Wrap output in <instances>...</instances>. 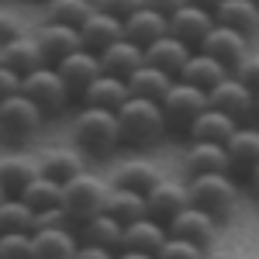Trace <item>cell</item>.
Listing matches in <instances>:
<instances>
[{
	"mask_svg": "<svg viewBox=\"0 0 259 259\" xmlns=\"http://www.w3.org/2000/svg\"><path fill=\"white\" fill-rule=\"evenodd\" d=\"M73 139L87 156H111L121 145L118 111L107 107H83L73 121Z\"/></svg>",
	"mask_w": 259,
	"mask_h": 259,
	"instance_id": "2",
	"label": "cell"
},
{
	"mask_svg": "<svg viewBox=\"0 0 259 259\" xmlns=\"http://www.w3.org/2000/svg\"><path fill=\"white\" fill-rule=\"evenodd\" d=\"M45 124L41 107L24 94H11L7 100H0V142L7 145H21L31 135H38V128Z\"/></svg>",
	"mask_w": 259,
	"mask_h": 259,
	"instance_id": "6",
	"label": "cell"
},
{
	"mask_svg": "<svg viewBox=\"0 0 259 259\" xmlns=\"http://www.w3.org/2000/svg\"><path fill=\"white\" fill-rule=\"evenodd\" d=\"M38 173L66 183V180L76 177V173H83V156L73 152V149H49L45 156H38Z\"/></svg>",
	"mask_w": 259,
	"mask_h": 259,
	"instance_id": "33",
	"label": "cell"
},
{
	"mask_svg": "<svg viewBox=\"0 0 259 259\" xmlns=\"http://www.w3.org/2000/svg\"><path fill=\"white\" fill-rule=\"evenodd\" d=\"M169 239V232H166V225L159 218H152V214H145V218H135L124 225V232H121V249H139V252H159V245Z\"/></svg>",
	"mask_w": 259,
	"mask_h": 259,
	"instance_id": "20",
	"label": "cell"
},
{
	"mask_svg": "<svg viewBox=\"0 0 259 259\" xmlns=\"http://www.w3.org/2000/svg\"><path fill=\"white\" fill-rule=\"evenodd\" d=\"M128 97H132L128 80L111 76V73H100L97 80H94V83H90V87L80 94L83 107H107V111H118V107H121Z\"/></svg>",
	"mask_w": 259,
	"mask_h": 259,
	"instance_id": "23",
	"label": "cell"
},
{
	"mask_svg": "<svg viewBox=\"0 0 259 259\" xmlns=\"http://www.w3.org/2000/svg\"><path fill=\"white\" fill-rule=\"evenodd\" d=\"M114 259H156V252H139V249H118Z\"/></svg>",
	"mask_w": 259,
	"mask_h": 259,
	"instance_id": "47",
	"label": "cell"
},
{
	"mask_svg": "<svg viewBox=\"0 0 259 259\" xmlns=\"http://www.w3.org/2000/svg\"><path fill=\"white\" fill-rule=\"evenodd\" d=\"M204 256H207L204 245H194V242L177 239V235H169L159 245V252H156V259H204Z\"/></svg>",
	"mask_w": 259,
	"mask_h": 259,
	"instance_id": "38",
	"label": "cell"
},
{
	"mask_svg": "<svg viewBox=\"0 0 259 259\" xmlns=\"http://www.w3.org/2000/svg\"><path fill=\"white\" fill-rule=\"evenodd\" d=\"M225 76H228V69H225L214 56H207V52L194 49L190 59L183 62V69H180L177 80H187V83H194V87H200V90H211V87L221 83Z\"/></svg>",
	"mask_w": 259,
	"mask_h": 259,
	"instance_id": "27",
	"label": "cell"
},
{
	"mask_svg": "<svg viewBox=\"0 0 259 259\" xmlns=\"http://www.w3.org/2000/svg\"><path fill=\"white\" fill-rule=\"evenodd\" d=\"M66 225H73V218L66 214V207H45V211H35V225H31V232H38V228H66Z\"/></svg>",
	"mask_w": 259,
	"mask_h": 259,
	"instance_id": "39",
	"label": "cell"
},
{
	"mask_svg": "<svg viewBox=\"0 0 259 259\" xmlns=\"http://www.w3.org/2000/svg\"><path fill=\"white\" fill-rule=\"evenodd\" d=\"M121 35H124L121 18L107 14V11H100V7H94V11H90V18L80 24V41H83V49H90V52L107 49V45H111V41H118Z\"/></svg>",
	"mask_w": 259,
	"mask_h": 259,
	"instance_id": "18",
	"label": "cell"
},
{
	"mask_svg": "<svg viewBox=\"0 0 259 259\" xmlns=\"http://www.w3.org/2000/svg\"><path fill=\"white\" fill-rule=\"evenodd\" d=\"M56 69H59L62 80H66V87H69L73 97H80L83 90L104 73V69H100V56H97V52H90V49H76V52L62 56V59L56 62Z\"/></svg>",
	"mask_w": 259,
	"mask_h": 259,
	"instance_id": "11",
	"label": "cell"
},
{
	"mask_svg": "<svg viewBox=\"0 0 259 259\" xmlns=\"http://www.w3.org/2000/svg\"><path fill=\"white\" fill-rule=\"evenodd\" d=\"M207 104L218 107V111H225L228 118H235L239 124L256 118V90L245 87L235 73H228L221 83H214V87L207 90Z\"/></svg>",
	"mask_w": 259,
	"mask_h": 259,
	"instance_id": "8",
	"label": "cell"
},
{
	"mask_svg": "<svg viewBox=\"0 0 259 259\" xmlns=\"http://www.w3.org/2000/svg\"><path fill=\"white\" fill-rule=\"evenodd\" d=\"M41 11H45V21H52V24L80 28L94 11V0H41Z\"/></svg>",
	"mask_w": 259,
	"mask_h": 259,
	"instance_id": "35",
	"label": "cell"
},
{
	"mask_svg": "<svg viewBox=\"0 0 259 259\" xmlns=\"http://www.w3.org/2000/svg\"><path fill=\"white\" fill-rule=\"evenodd\" d=\"M31 225H35V211L18 194H7L0 200V232H31Z\"/></svg>",
	"mask_w": 259,
	"mask_h": 259,
	"instance_id": "36",
	"label": "cell"
},
{
	"mask_svg": "<svg viewBox=\"0 0 259 259\" xmlns=\"http://www.w3.org/2000/svg\"><path fill=\"white\" fill-rule=\"evenodd\" d=\"M97 56H100V69H104V73L128 80L142 62H145V49H142L139 41H132V38H124V35H121V38L111 41L107 49H100Z\"/></svg>",
	"mask_w": 259,
	"mask_h": 259,
	"instance_id": "14",
	"label": "cell"
},
{
	"mask_svg": "<svg viewBox=\"0 0 259 259\" xmlns=\"http://www.w3.org/2000/svg\"><path fill=\"white\" fill-rule=\"evenodd\" d=\"M121 24H124V38L139 41L142 49H145L149 41L162 38V35L169 31V18H166V14H159L156 7H149V4H142L139 11H132L128 18L121 21Z\"/></svg>",
	"mask_w": 259,
	"mask_h": 259,
	"instance_id": "21",
	"label": "cell"
},
{
	"mask_svg": "<svg viewBox=\"0 0 259 259\" xmlns=\"http://www.w3.org/2000/svg\"><path fill=\"white\" fill-rule=\"evenodd\" d=\"M35 239V259H73L76 256V245L80 235H73V228H38L31 232Z\"/></svg>",
	"mask_w": 259,
	"mask_h": 259,
	"instance_id": "25",
	"label": "cell"
},
{
	"mask_svg": "<svg viewBox=\"0 0 259 259\" xmlns=\"http://www.w3.org/2000/svg\"><path fill=\"white\" fill-rule=\"evenodd\" d=\"M225 149H228L232 173H235V177H245V173L259 162V124H252V121L235 124V132L228 135Z\"/></svg>",
	"mask_w": 259,
	"mask_h": 259,
	"instance_id": "13",
	"label": "cell"
},
{
	"mask_svg": "<svg viewBox=\"0 0 259 259\" xmlns=\"http://www.w3.org/2000/svg\"><path fill=\"white\" fill-rule=\"evenodd\" d=\"M190 4H200V7H207V11H214L221 0H190Z\"/></svg>",
	"mask_w": 259,
	"mask_h": 259,
	"instance_id": "49",
	"label": "cell"
},
{
	"mask_svg": "<svg viewBox=\"0 0 259 259\" xmlns=\"http://www.w3.org/2000/svg\"><path fill=\"white\" fill-rule=\"evenodd\" d=\"M31 211H45V207H59L62 204V183L52 177H45V173H38V177L31 180L24 190L18 194Z\"/></svg>",
	"mask_w": 259,
	"mask_h": 259,
	"instance_id": "34",
	"label": "cell"
},
{
	"mask_svg": "<svg viewBox=\"0 0 259 259\" xmlns=\"http://www.w3.org/2000/svg\"><path fill=\"white\" fill-rule=\"evenodd\" d=\"M245 187H249V194L259 200V162L249 169V173H245Z\"/></svg>",
	"mask_w": 259,
	"mask_h": 259,
	"instance_id": "46",
	"label": "cell"
},
{
	"mask_svg": "<svg viewBox=\"0 0 259 259\" xmlns=\"http://www.w3.org/2000/svg\"><path fill=\"white\" fill-rule=\"evenodd\" d=\"M159 180H162L159 166L149 159H128L114 169V187H128V190H139V194H149Z\"/></svg>",
	"mask_w": 259,
	"mask_h": 259,
	"instance_id": "30",
	"label": "cell"
},
{
	"mask_svg": "<svg viewBox=\"0 0 259 259\" xmlns=\"http://www.w3.org/2000/svg\"><path fill=\"white\" fill-rule=\"evenodd\" d=\"M118 124H121V145H132V149H149L169 132L159 100H149V97L124 100L118 107Z\"/></svg>",
	"mask_w": 259,
	"mask_h": 259,
	"instance_id": "1",
	"label": "cell"
},
{
	"mask_svg": "<svg viewBox=\"0 0 259 259\" xmlns=\"http://www.w3.org/2000/svg\"><path fill=\"white\" fill-rule=\"evenodd\" d=\"M252 4H259V0H252Z\"/></svg>",
	"mask_w": 259,
	"mask_h": 259,
	"instance_id": "52",
	"label": "cell"
},
{
	"mask_svg": "<svg viewBox=\"0 0 259 259\" xmlns=\"http://www.w3.org/2000/svg\"><path fill=\"white\" fill-rule=\"evenodd\" d=\"M183 166L190 177L194 173H232L228 149L221 142H190L183 152Z\"/></svg>",
	"mask_w": 259,
	"mask_h": 259,
	"instance_id": "22",
	"label": "cell"
},
{
	"mask_svg": "<svg viewBox=\"0 0 259 259\" xmlns=\"http://www.w3.org/2000/svg\"><path fill=\"white\" fill-rule=\"evenodd\" d=\"M256 118H259V90H256Z\"/></svg>",
	"mask_w": 259,
	"mask_h": 259,
	"instance_id": "50",
	"label": "cell"
},
{
	"mask_svg": "<svg viewBox=\"0 0 259 259\" xmlns=\"http://www.w3.org/2000/svg\"><path fill=\"white\" fill-rule=\"evenodd\" d=\"M145 0H94V7H100V11H107V14H114V18H128L132 11H139Z\"/></svg>",
	"mask_w": 259,
	"mask_h": 259,
	"instance_id": "40",
	"label": "cell"
},
{
	"mask_svg": "<svg viewBox=\"0 0 259 259\" xmlns=\"http://www.w3.org/2000/svg\"><path fill=\"white\" fill-rule=\"evenodd\" d=\"M159 107L166 114L169 132H183L187 135V128L194 124V118L207 107V90H200V87H194L187 80H173V87L166 90V97L159 100Z\"/></svg>",
	"mask_w": 259,
	"mask_h": 259,
	"instance_id": "7",
	"label": "cell"
},
{
	"mask_svg": "<svg viewBox=\"0 0 259 259\" xmlns=\"http://www.w3.org/2000/svg\"><path fill=\"white\" fill-rule=\"evenodd\" d=\"M35 38H38V49H41V56H45V62H52V66L62 56L83 49L80 28H73V24H52V21H45L38 31H35Z\"/></svg>",
	"mask_w": 259,
	"mask_h": 259,
	"instance_id": "15",
	"label": "cell"
},
{
	"mask_svg": "<svg viewBox=\"0 0 259 259\" xmlns=\"http://www.w3.org/2000/svg\"><path fill=\"white\" fill-rule=\"evenodd\" d=\"M0 259H35L31 232H0Z\"/></svg>",
	"mask_w": 259,
	"mask_h": 259,
	"instance_id": "37",
	"label": "cell"
},
{
	"mask_svg": "<svg viewBox=\"0 0 259 259\" xmlns=\"http://www.w3.org/2000/svg\"><path fill=\"white\" fill-rule=\"evenodd\" d=\"M249 41L242 31H235V28H228V24H218L214 21V28L204 35V41H200L197 49L200 52H207V56H214V59L228 69V73H235L242 62L249 59Z\"/></svg>",
	"mask_w": 259,
	"mask_h": 259,
	"instance_id": "9",
	"label": "cell"
},
{
	"mask_svg": "<svg viewBox=\"0 0 259 259\" xmlns=\"http://www.w3.org/2000/svg\"><path fill=\"white\" fill-rule=\"evenodd\" d=\"M190 52H194V45H187V41L177 38L173 31H166L162 38H156V41L145 45V62L166 69L169 76H180V69H183V62L190 59Z\"/></svg>",
	"mask_w": 259,
	"mask_h": 259,
	"instance_id": "19",
	"label": "cell"
},
{
	"mask_svg": "<svg viewBox=\"0 0 259 259\" xmlns=\"http://www.w3.org/2000/svg\"><path fill=\"white\" fill-rule=\"evenodd\" d=\"M235 76H239L245 87H252V90H259V56H249V59L242 62L239 69H235Z\"/></svg>",
	"mask_w": 259,
	"mask_h": 259,
	"instance_id": "42",
	"label": "cell"
},
{
	"mask_svg": "<svg viewBox=\"0 0 259 259\" xmlns=\"http://www.w3.org/2000/svg\"><path fill=\"white\" fill-rule=\"evenodd\" d=\"M107 194H111V183L97 173H76L73 180H66L62 183V207H66V214L76 221H87L100 214L104 207H107Z\"/></svg>",
	"mask_w": 259,
	"mask_h": 259,
	"instance_id": "4",
	"label": "cell"
},
{
	"mask_svg": "<svg viewBox=\"0 0 259 259\" xmlns=\"http://www.w3.org/2000/svg\"><path fill=\"white\" fill-rule=\"evenodd\" d=\"M145 204H149V214L166 225L169 218H177V211L190 204V190H187V183H177V180H159L145 194Z\"/></svg>",
	"mask_w": 259,
	"mask_h": 259,
	"instance_id": "16",
	"label": "cell"
},
{
	"mask_svg": "<svg viewBox=\"0 0 259 259\" xmlns=\"http://www.w3.org/2000/svg\"><path fill=\"white\" fill-rule=\"evenodd\" d=\"M121 232L124 225L118 218H111L107 211H100L94 218L80 221V242H90V245H104V249H121Z\"/></svg>",
	"mask_w": 259,
	"mask_h": 259,
	"instance_id": "29",
	"label": "cell"
},
{
	"mask_svg": "<svg viewBox=\"0 0 259 259\" xmlns=\"http://www.w3.org/2000/svg\"><path fill=\"white\" fill-rule=\"evenodd\" d=\"M235 124H239L235 118H228L225 111H218V107L207 104L197 118H194V124L187 128V139L190 142H221V145H225L228 135L235 132Z\"/></svg>",
	"mask_w": 259,
	"mask_h": 259,
	"instance_id": "24",
	"label": "cell"
},
{
	"mask_svg": "<svg viewBox=\"0 0 259 259\" xmlns=\"http://www.w3.org/2000/svg\"><path fill=\"white\" fill-rule=\"evenodd\" d=\"M166 232H169V235H177V239L194 242V245L211 249L214 239H218V218H214V214H207V211L197 207V204H187L183 211H177V218L166 221Z\"/></svg>",
	"mask_w": 259,
	"mask_h": 259,
	"instance_id": "10",
	"label": "cell"
},
{
	"mask_svg": "<svg viewBox=\"0 0 259 259\" xmlns=\"http://www.w3.org/2000/svg\"><path fill=\"white\" fill-rule=\"evenodd\" d=\"M18 90H21V76L0 62V100H7L11 94H18Z\"/></svg>",
	"mask_w": 259,
	"mask_h": 259,
	"instance_id": "43",
	"label": "cell"
},
{
	"mask_svg": "<svg viewBox=\"0 0 259 259\" xmlns=\"http://www.w3.org/2000/svg\"><path fill=\"white\" fill-rule=\"evenodd\" d=\"M187 190H190V204L204 207L207 214L214 218H228L239 204V183L235 173H194L187 180Z\"/></svg>",
	"mask_w": 259,
	"mask_h": 259,
	"instance_id": "3",
	"label": "cell"
},
{
	"mask_svg": "<svg viewBox=\"0 0 259 259\" xmlns=\"http://www.w3.org/2000/svg\"><path fill=\"white\" fill-rule=\"evenodd\" d=\"M211 28H214V11H207V7H200V4H190V0L169 14V31H173L177 38H183L187 45H194V49L204 41V35H207Z\"/></svg>",
	"mask_w": 259,
	"mask_h": 259,
	"instance_id": "12",
	"label": "cell"
},
{
	"mask_svg": "<svg viewBox=\"0 0 259 259\" xmlns=\"http://www.w3.org/2000/svg\"><path fill=\"white\" fill-rule=\"evenodd\" d=\"M35 177H38V159L35 156H4L0 159V187L7 194H21Z\"/></svg>",
	"mask_w": 259,
	"mask_h": 259,
	"instance_id": "31",
	"label": "cell"
},
{
	"mask_svg": "<svg viewBox=\"0 0 259 259\" xmlns=\"http://www.w3.org/2000/svg\"><path fill=\"white\" fill-rule=\"evenodd\" d=\"M104 211L111 218H118L121 225H128V221H135V218H145L149 214V204H145V194L111 183V194H107V207Z\"/></svg>",
	"mask_w": 259,
	"mask_h": 259,
	"instance_id": "32",
	"label": "cell"
},
{
	"mask_svg": "<svg viewBox=\"0 0 259 259\" xmlns=\"http://www.w3.org/2000/svg\"><path fill=\"white\" fill-rule=\"evenodd\" d=\"M21 94L35 100L45 118H59L62 111L69 107V100H73L66 80L59 76V69H56L52 62H41L38 69L24 73V76H21Z\"/></svg>",
	"mask_w": 259,
	"mask_h": 259,
	"instance_id": "5",
	"label": "cell"
},
{
	"mask_svg": "<svg viewBox=\"0 0 259 259\" xmlns=\"http://www.w3.org/2000/svg\"><path fill=\"white\" fill-rule=\"evenodd\" d=\"M73 259H114V249H104V245L80 242V245H76V256H73Z\"/></svg>",
	"mask_w": 259,
	"mask_h": 259,
	"instance_id": "44",
	"label": "cell"
},
{
	"mask_svg": "<svg viewBox=\"0 0 259 259\" xmlns=\"http://www.w3.org/2000/svg\"><path fill=\"white\" fill-rule=\"evenodd\" d=\"M4 197H7V190H4V187H0V200H4Z\"/></svg>",
	"mask_w": 259,
	"mask_h": 259,
	"instance_id": "51",
	"label": "cell"
},
{
	"mask_svg": "<svg viewBox=\"0 0 259 259\" xmlns=\"http://www.w3.org/2000/svg\"><path fill=\"white\" fill-rule=\"evenodd\" d=\"M214 21L242 31L245 38H256L259 35V4H252V0H221L214 7Z\"/></svg>",
	"mask_w": 259,
	"mask_h": 259,
	"instance_id": "26",
	"label": "cell"
},
{
	"mask_svg": "<svg viewBox=\"0 0 259 259\" xmlns=\"http://www.w3.org/2000/svg\"><path fill=\"white\" fill-rule=\"evenodd\" d=\"M204 259H239V256H232V252H221V249H207V256Z\"/></svg>",
	"mask_w": 259,
	"mask_h": 259,
	"instance_id": "48",
	"label": "cell"
},
{
	"mask_svg": "<svg viewBox=\"0 0 259 259\" xmlns=\"http://www.w3.org/2000/svg\"><path fill=\"white\" fill-rule=\"evenodd\" d=\"M173 80H177V76H169L166 69L152 66V62H142L139 69L128 76V90H132V97L162 100V97H166V90L173 87Z\"/></svg>",
	"mask_w": 259,
	"mask_h": 259,
	"instance_id": "28",
	"label": "cell"
},
{
	"mask_svg": "<svg viewBox=\"0 0 259 259\" xmlns=\"http://www.w3.org/2000/svg\"><path fill=\"white\" fill-rule=\"evenodd\" d=\"M24 28H21V18L14 14V11H7V7H0V41L14 38V35H21Z\"/></svg>",
	"mask_w": 259,
	"mask_h": 259,
	"instance_id": "41",
	"label": "cell"
},
{
	"mask_svg": "<svg viewBox=\"0 0 259 259\" xmlns=\"http://www.w3.org/2000/svg\"><path fill=\"white\" fill-rule=\"evenodd\" d=\"M145 4H149V7H156L159 14H166V18H169V14H173L177 7H183L187 0H145Z\"/></svg>",
	"mask_w": 259,
	"mask_h": 259,
	"instance_id": "45",
	"label": "cell"
},
{
	"mask_svg": "<svg viewBox=\"0 0 259 259\" xmlns=\"http://www.w3.org/2000/svg\"><path fill=\"white\" fill-rule=\"evenodd\" d=\"M0 62H4L7 69H14L18 76H24V73L38 69L41 62H45V56H41V49H38V38L21 31L14 38L0 41Z\"/></svg>",
	"mask_w": 259,
	"mask_h": 259,
	"instance_id": "17",
	"label": "cell"
}]
</instances>
